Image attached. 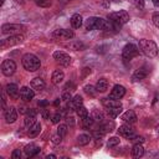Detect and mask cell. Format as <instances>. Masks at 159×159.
Segmentation results:
<instances>
[{"label": "cell", "mask_w": 159, "mask_h": 159, "mask_svg": "<svg viewBox=\"0 0 159 159\" xmlns=\"http://www.w3.org/2000/svg\"><path fill=\"white\" fill-rule=\"evenodd\" d=\"M11 158L12 159H21V150L20 149H15L11 154Z\"/></svg>", "instance_id": "f6af8a7d"}, {"label": "cell", "mask_w": 159, "mask_h": 159, "mask_svg": "<svg viewBox=\"0 0 159 159\" xmlns=\"http://www.w3.org/2000/svg\"><path fill=\"white\" fill-rule=\"evenodd\" d=\"M21 63H22V66H24V68L26 70V71H29V72H35V71H37L39 68H40V66H41V62H40V60H39V57L36 56V55H34V53H25L24 56H22V58H21Z\"/></svg>", "instance_id": "7a4b0ae2"}, {"label": "cell", "mask_w": 159, "mask_h": 159, "mask_svg": "<svg viewBox=\"0 0 159 159\" xmlns=\"http://www.w3.org/2000/svg\"><path fill=\"white\" fill-rule=\"evenodd\" d=\"M34 97H35V91H34L32 88L26 87V86H24V87L20 88V98H21L22 101L29 102V101H31Z\"/></svg>", "instance_id": "2e32d148"}, {"label": "cell", "mask_w": 159, "mask_h": 159, "mask_svg": "<svg viewBox=\"0 0 159 159\" xmlns=\"http://www.w3.org/2000/svg\"><path fill=\"white\" fill-rule=\"evenodd\" d=\"M119 142H120V139L118 137H111L108 139V142H107V147L108 148H114V147H117L119 144Z\"/></svg>", "instance_id": "e575fe53"}, {"label": "cell", "mask_w": 159, "mask_h": 159, "mask_svg": "<svg viewBox=\"0 0 159 159\" xmlns=\"http://www.w3.org/2000/svg\"><path fill=\"white\" fill-rule=\"evenodd\" d=\"M14 1H16V2H17V4H20V5H24V2H25L24 0H14Z\"/></svg>", "instance_id": "6f0895ef"}, {"label": "cell", "mask_w": 159, "mask_h": 159, "mask_svg": "<svg viewBox=\"0 0 159 159\" xmlns=\"http://www.w3.org/2000/svg\"><path fill=\"white\" fill-rule=\"evenodd\" d=\"M132 140L134 142V144H142V143L144 142V138H143V137H138V135H137V137H134Z\"/></svg>", "instance_id": "7dc6e473"}, {"label": "cell", "mask_w": 159, "mask_h": 159, "mask_svg": "<svg viewBox=\"0 0 159 159\" xmlns=\"http://www.w3.org/2000/svg\"><path fill=\"white\" fill-rule=\"evenodd\" d=\"M66 122H67V125H71V127L75 125V118L72 116H67L66 117Z\"/></svg>", "instance_id": "bcb514c9"}, {"label": "cell", "mask_w": 159, "mask_h": 159, "mask_svg": "<svg viewBox=\"0 0 159 159\" xmlns=\"http://www.w3.org/2000/svg\"><path fill=\"white\" fill-rule=\"evenodd\" d=\"M83 89H84V92H86L88 96H91V97H94L96 93H97L96 87H93V86H91V84H86V86L83 87Z\"/></svg>", "instance_id": "836d02e7"}, {"label": "cell", "mask_w": 159, "mask_h": 159, "mask_svg": "<svg viewBox=\"0 0 159 159\" xmlns=\"http://www.w3.org/2000/svg\"><path fill=\"white\" fill-rule=\"evenodd\" d=\"M24 40H25V37H24L22 34L10 35L9 37H6V39H4V40L0 41V47H1L2 50H5V48H9V47H11V46H16V45L21 43Z\"/></svg>", "instance_id": "3957f363"}, {"label": "cell", "mask_w": 159, "mask_h": 159, "mask_svg": "<svg viewBox=\"0 0 159 159\" xmlns=\"http://www.w3.org/2000/svg\"><path fill=\"white\" fill-rule=\"evenodd\" d=\"M150 73V67L148 65H143L142 67H139L138 70L134 71V73L132 75V81L133 82H139L144 78H147V76Z\"/></svg>", "instance_id": "9c48e42d"}, {"label": "cell", "mask_w": 159, "mask_h": 159, "mask_svg": "<svg viewBox=\"0 0 159 159\" xmlns=\"http://www.w3.org/2000/svg\"><path fill=\"white\" fill-rule=\"evenodd\" d=\"M4 4V0H0V5H2Z\"/></svg>", "instance_id": "91938a15"}, {"label": "cell", "mask_w": 159, "mask_h": 159, "mask_svg": "<svg viewBox=\"0 0 159 159\" xmlns=\"http://www.w3.org/2000/svg\"><path fill=\"white\" fill-rule=\"evenodd\" d=\"M37 6H40V7H50L51 5H52V2H51V0H32Z\"/></svg>", "instance_id": "8d00e7d4"}, {"label": "cell", "mask_w": 159, "mask_h": 159, "mask_svg": "<svg viewBox=\"0 0 159 159\" xmlns=\"http://www.w3.org/2000/svg\"><path fill=\"white\" fill-rule=\"evenodd\" d=\"M61 140H62V137H61L58 133H56V134H53V135L51 137V142H52L53 144H58V143H61Z\"/></svg>", "instance_id": "b9f144b4"}, {"label": "cell", "mask_w": 159, "mask_h": 159, "mask_svg": "<svg viewBox=\"0 0 159 159\" xmlns=\"http://www.w3.org/2000/svg\"><path fill=\"white\" fill-rule=\"evenodd\" d=\"M63 78H65V73H63L61 70H55V71L52 72V76H51V81H52V83H55V84H60V83L63 81Z\"/></svg>", "instance_id": "603a6c76"}, {"label": "cell", "mask_w": 159, "mask_h": 159, "mask_svg": "<svg viewBox=\"0 0 159 159\" xmlns=\"http://www.w3.org/2000/svg\"><path fill=\"white\" fill-rule=\"evenodd\" d=\"M104 25H106V20L102 19V17H97V16H92V17H88L86 20V30H103L104 29Z\"/></svg>", "instance_id": "5b68a950"}, {"label": "cell", "mask_w": 159, "mask_h": 159, "mask_svg": "<svg viewBox=\"0 0 159 159\" xmlns=\"http://www.w3.org/2000/svg\"><path fill=\"white\" fill-rule=\"evenodd\" d=\"M106 111H107V113H108V116H109V117H112V118H116V117H118V116L120 114V112H122V107L106 108Z\"/></svg>", "instance_id": "f546056e"}, {"label": "cell", "mask_w": 159, "mask_h": 159, "mask_svg": "<svg viewBox=\"0 0 159 159\" xmlns=\"http://www.w3.org/2000/svg\"><path fill=\"white\" fill-rule=\"evenodd\" d=\"M152 1H153V4H154L155 7H159V0H152Z\"/></svg>", "instance_id": "db71d44e"}, {"label": "cell", "mask_w": 159, "mask_h": 159, "mask_svg": "<svg viewBox=\"0 0 159 159\" xmlns=\"http://www.w3.org/2000/svg\"><path fill=\"white\" fill-rule=\"evenodd\" d=\"M24 123H25V127L30 128V127H32L36 123V117H34V116H26L25 119H24Z\"/></svg>", "instance_id": "d6a6232c"}, {"label": "cell", "mask_w": 159, "mask_h": 159, "mask_svg": "<svg viewBox=\"0 0 159 159\" xmlns=\"http://www.w3.org/2000/svg\"><path fill=\"white\" fill-rule=\"evenodd\" d=\"M47 104H48V101H40L39 102V106L40 107H46Z\"/></svg>", "instance_id": "816d5d0a"}, {"label": "cell", "mask_w": 159, "mask_h": 159, "mask_svg": "<svg viewBox=\"0 0 159 159\" xmlns=\"http://www.w3.org/2000/svg\"><path fill=\"white\" fill-rule=\"evenodd\" d=\"M4 118L6 123H14L17 119V111L15 107H7L4 111Z\"/></svg>", "instance_id": "5bb4252c"}, {"label": "cell", "mask_w": 159, "mask_h": 159, "mask_svg": "<svg viewBox=\"0 0 159 159\" xmlns=\"http://www.w3.org/2000/svg\"><path fill=\"white\" fill-rule=\"evenodd\" d=\"M46 158H47V159H50V158H51V159H55L56 155H55V154H48V155H46Z\"/></svg>", "instance_id": "11a10c76"}, {"label": "cell", "mask_w": 159, "mask_h": 159, "mask_svg": "<svg viewBox=\"0 0 159 159\" xmlns=\"http://www.w3.org/2000/svg\"><path fill=\"white\" fill-rule=\"evenodd\" d=\"M134 6H135L137 9H139V10L144 9V6H145V0H134Z\"/></svg>", "instance_id": "7bdbcfd3"}, {"label": "cell", "mask_w": 159, "mask_h": 159, "mask_svg": "<svg viewBox=\"0 0 159 159\" xmlns=\"http://www.w3.org/2000/svg\"><path fill=\"white\" fill-rule=\"evenodd\" d=\"M152 21H153L154 26L159 29V12H158V11L153 12V15H152Z\"/></svg>", "instance_id": "f35d334b"}, {"label": "cell", "mask_w": 159, "mask_h": 159, "mask_svg": "<svg viewBox=\"0 0 159 159\" xmlns=\"http://www.w3.org/2000/svg\"><path fill=\"white\" fill-rule=\"evenodd\" d=\"M6 106V91H2V108H5Z\"/></svg>", "instance_id": "f907efd6"}, {"label": "cell", "mask_w": 159, "mask_h": 159, "mask_svg": "<svg viewBox=\"0 0 159 159\" xmlns=\"http://www.w3.org/2000/svg\"><path fill=\"white\" fill-rule=\"evenodd\" d=\"M92 72V70L91 68H88V67H84L83 70H82V78H84L87 75H89Z\"/></svg>", "instance_id": "c3c4849f"}, {"label": "cell", "mask_w": 159, "mask_h": 159, "mask_svg": "<svg viewBox=\"0 0 159 159\" xmlns=\"http://www.w3.org/2000/svg\"><path fill=\"white\" fill-rule=\"evenodd\" d=\"M83 104V99H82V97L80 96V94H77V96H75V97H72L68 102H67V106H66V109L68 111V112H72V111H77L81 106Z\"/></svg>", "instance_id": "4fadbf2b"}, {"label": "cell", "mask_w": 159, "mask_h": 159, "mask_svg": "<svg viewBox=\"0 0 159 159\" xmlns=\"http://www.w3.org/2000/svg\"><path fill=\"white\" fill-rule=\"evenodd\" d=\"M30 86H31V88H32L35 92H42V91L45 89L46 83H45V81H43L42 78L36 77V78H34V80L31 81Z\"/></svg>", "instance_id": "d6986e66"}, {"label": "cell", "mask_w": 159, "mask_h": 159, "mask_svg": "<svg viewBox=\"0 0 159 159\" xmlns=\"http://www.w3.org/2000/svg\"><path fill=\"white\" fill-rule=\"evenodd\" d=\"M58 104H60V98H57V99L53 102V106H55V107H57Z\"/></svg>", "instance_id": "9f6ffc18"}, {"label": "cell", "mask_w": 159, "mask_h": 159, "mask_svg": "<svg viewBox=\"0 0 159 159\" xmlns=\"http://www.w3.org/2000/svg\"><path fill=\"white\" fill-rule=\"evenodd\" d=\"M139 51L145 55L149 58H153L155 56H158V46L154 41L152 40H147V39H142L139 40V45H138Z\"/></svg>", "instance_id": "6da1fadb"}, {"label": "cell", "mask_w": 159, "mask_h": 159, "mask_svg": "<svg viewBox=\"0 0 159 159\" xmlns=\"http://www.w3.org/2000/svg\"><path fill=\"white\" fill-rule=\"evenodd\" d=\"M102 133H108V132H112L113 128H114V123L113 122H109V120H106V122H101V124L97 127Z\"/></svg>", "instance_id": "cb8c5ba5"}, {"label": "cell", "mask_w": 159, "mask_h": 159, "mask_svg": "<svg viewBox=\"0 0 159 159\" xmlns=\"http://www.w3.org/2000/svg\"><path fill=\"white\" fill-rule=\"evenodd\" d=\"M122 120H124L125 123H129V124H133V123H135L137 122V114L134 113V111H127V112H124L123 114H122Z\"/></svg>", "instance_id": "ffe728a7"}, {"label": "cell", "mask_w": 159, "mask_h": 159, "mask_svg": "<svg viewBox=\"0 0 159 159\" xmlns=\"http://www.w3.org/2000/svg\"><path fill=\"white\" fill-rule=\"evenodd\" d=\"M5 91L9 94V97H11L14 99H17L20 97V89L16 83H7L5 87Z\"/></svg>", "instance_id": "e0dca14e"}, {"label": "cell", "mask_w": 159, "mask_h": 159, "mask_svg": "<svg viewBox=\"0 0 159 159\" xmlns=\"http://www.w3.org/2000/svg\"><path fill=\"white\" fill-rule=\"evenodd\" d=\"M67 125L66 124H60L58 127H57V133L63 138V137H66V134H67Z\"/></svg>", "instance_id": "74e56055"}, {"label": "cell", "mask_w": 159, "mask_h": 159, "mask_svg": "<svg viewBox=\"0 0 159 159\" xmlns=\"http://www.w3.org/2000/svg\"><path fill=\"white\" fill-rule=\"evenodd\" d=\"M63 89H65V91H68V92H73V91L76 89V86H75L73 82H67V83L65 84Z\"/></svg>", "instance_id": "60d3db41"}, {"label": "cell", "mask_w": 159, "mask_h": 159, "mask_svg": "<svg viewBox=\"0 0 159 159\" xmlns=\"http://www.w3.org/2000/svg\"><path fill=\"white\" fill-rule=\"evenodd\" d=\"M144 155V148L142 144H134L132 148V157L134 158H140Z\"/></svg>", "instance_id": "484cf974"}, {"label": "cell", "mask_w": 159, "mask_h": 159, "mask_svg": "<svg viewBox=\"0 0 159 159\" xmlns=\"http://www.w3.org/2000/svg\"><path fill=\"white\" fill-rule=\"evenodd\" d=\"M25 31V26L20 24H4L1 26V34L4 35H17Z\"/></svg>", "instance_id": "8992f818"}, {"label": "cell", "mask_w": 159, "mask_h": 159, "mask_svg": "<svg viewBox=\"0 0 159 159\" xmlns=\"http://www.w3.org/2000/svg\"><path fill=\"white\" fill-rule=\"evenodd\" d=\"M108 20H112L119 25H124L129 21V14L125 10H119L116 12H111L108 15Z\"/></svg>", "instance_id": "52a82bcc"}, {"label": "cell", "mask_w": 159, "mask_h": 159, "mask_svg": "<svg viewBox=\"0 0 159 159\" xmlns=\"http://www.w3.org/2000/svg\"><path fill=\"white\" fill-rule=\"evenodd\" d=\"M82 120H83V123H82L83 128H86V129H91L93 127V124H94V119L92 118V116H88V117H86Z\"/></svg>", "instance_id": "1f68e13d"}, {"label": "cell", "mask_w": 159, "mask_h": 159, "mask_svg": "<svg viewBox=\"0 0 159 159\" xmlns=\"http://www.w3.org/2000/svg\"><path fill=\"white\" fill-rule=\"evenodd\" d=\"M60 2H68V1H73V0H58Z\"/></svg>", "instance_id": "680465c9"}, {"label": "cell", "mask_w": 159, "mask_h": 159, "mask_svg": "<svg viewBox=\"0 0 159 159\" xmlns=\"http://www.w3.org/2000/svg\"><path fill=\"white\" fill-rule=\"evenodd\" d=\"M118 133H119L120 135H123L124 138L130 139V140H132L134 137H137L135 130L133 129V127L129 125V123H128V124H122V125H119V128H118Z\"/></svg>", "instance_id": "7c38bea8"}, {"label": "cell", "mask_w": 159, "mask_h": 159, "mask_svg": "<svg viewBox=\"0 0 159 159\" xmlns=\"http://www.w3.org/2000/svg\"><path fill=\"white\" fill-rule=\"evenodd\" d=\"M71 25L73 29H80L82 26V16L80 14H73L71 16Z\"/></svg>", "instance_id": "4316f807"}, {"label": "cell", "mask_w": 159, "mask_h": 159, "mask_svg": "<svg viewBox=\"0 0 159 159\" xmlns=\"http://www.w3.org/2000/svg\"><path fill=\"white\" fill-rule=\"evenodd\" d=\"M102 104L104 108H113V107H122L120 102L118 99H113V98H103L102 99Z\"/></svg>", "instance_id": "7402d4cb"}, {"label": "cell", "mask_w": 159, "mask_h": 159, "mask_svg": "<svg viewBox=\"0 0 159 159\" xmlns=\"http://www.w3.org/2000/svg\"><path fill=\"white\" fill-rule=\"evenodd\" d=\"M52 57H53V60H55L57 63H60V65L63 66V67H68V66L71 65V62H72L71 56H70L68 53L63 52V51H55L53 55H52Z\"/></svg>", "instance_id": "ba28073f"}, {"label": "cell", "mask_w": 159, "mask_h": 159, "mask_svg": "<svg viewBox=\"0 0 159 159\" xmlns=\"http://www.w3.org/2000/svg\"><path fill=\"white\" fill-rule=\"evenodd\" d=\"M139 55V48L134 43H127L122 50V58L124 62L130 61L132 58L137 57Z\"/></svg>", "instance_id": "277c9868"}, {"label": "cell", "mask_w": 159, "mask_h": 159, "mask_svg": "<svg viewBox=\"0 0 159 159\" xmlns=\"http://www.w3.org/2000/svg\"><path fill=\"white\" fill-rule=\"evenodd\" d=\"M61 98H62L63 101L68 102V101L72 98V96H71V92H68V91H65V89H63V92H62V94H61Z\"/></svg>", "instance_id": "ee69618b"}, {"label": "cell", "mask_w": 159, "mask_h": 159, "mask_svg": "<svg viewBox=\"0 0 159 159\" xmlns=\"http://www.w3.org/2000/svg\"><path fill=\"white\" fill-rule=\"evenodd\" d=\"M19 111H20V113H22V114H26V112H27V108H25V107H21Z\"/></svg>", "instance_id": "f5cc1de1"}, {"label": "cell", "mask_w": 159, "mask_h": 159, "mask_svg": "<svg viewBox=\"0 0 159 159\" xmlns=\"http://www.w3.org/2000/svg\"><path fill=\"white\" fill-rule=\"evenodd\" d=\"M63 46L67 47V48L75 50V51H82V50L86 48V45H84L83 42H81V41H71V42H68V43H65Z\"/></svg>", "instance_id": "44dd1931"}, {"label": "cell", "mask_w": 159, "mask_h": 159, "mask_svg": "<svg viewBox=\"0 0 159 159\" xmlns=\"http://www.w3.org/2000/svg\"><path fill=\"white\" fill-rule=\"evenodd\" d=\"M61 118H62V114H61L60 112H58V113H55V114L51 117V122H52L53 124H57V123H60Z\"/></svg>", "instance_id": "ab89813d"}, {"label": "cell", "mask_w": 159, "mask_h": 159, "mask_svg": "<svg viewBox=\"0 0 159 159\" xmlns=\"http://www.w3.org/2000/svg\"><path fill=\"white\" fill-rule=\"evenodd\" d=\"M24 153H25V155H26L27 158H32V157H35V155H37V154L40 153V148H39L36 144L30 143V144L25 145Z\"/></svg>", "instance_id": "ac0fdd59"}, {"label": "cell", "mask_w": 159, "mask_h": 159, "mask_svg": "<svg viewBox=\"0 0 159 159\" xmlns=\"http://www.w3.org/2000/svg\"><path fill=\"white\" fill-rule=\"evenodd\" d=\"M40 132H41V124L36 122L32 127H30V128H29L27 135H29L30 138H35V137H37V135L40 134Z\"/></svg>", "instance_id": "d4e9b609"}, {"label": "cell", "mask_w": 159, "mask_h": 159, "mask_svg": "<svg viewBox=\"0 0 159 159\" xmlns=\"http://www.w3.org/2000/svg\"><path fill=\"white\" fill-rule=\"evenodd\" d=\"M92 118L94 119V122H103V119H104V116H103V113L101 112V111H98V109H94L93 112H92Z\"/></svg>", "instance_id": "4dcf8cb0"}, {"label": "cell", "mask_w": 159, "mask_h": 159, "mask_svg": "<svg viewBox=\"0 0 159 159\" xmlns=\"http://www.w3.org/2000/svg\"><path fill=\"white\" fill-rule=\"evenodd\" d=\"M157 130H158V132H159V124H158V125H157Z\"/></svg>", "instance_id": "94428289"}, {"label": "cell", "mask_w": 159, "mask_h": 159, "mask_svg": "<svg viewBox=\"0 0 159 159\" xmlns=\"http://www.w3.org/2000/svg\"><path fill=\"white\" fill-rule=\"evenodd\" d=\"M124 94H125V88L120 84H116V86H113V88L109 93V98L120 99L122 97H124Z\"/></svg>", "instance_id": "9a60e30c"}, {"label": "cell", "mask_w": 159, "mask_h": 159, "mask_svg": "<svg viewBox=\"0 0 159 159\" xmlns=\"http://www.w3.org/2000/svg\"><path fill=\"white\" fill-rule=\"evenodd\" d=\"M96 89H97V92H101V93L106 92V91L108 89V81H107L106 78L98 80V82H97V84H96Z\"/></svg>", "instance_id": "83f0119b"}, {"label": "cell", "mask_w": 159, "mask_h": 159, "mask_svg": "<svg viewBox=\"0 0 159 159\" xmlns=\"http://www.w3.org/2000/svg\"><path fill=\"white\" fill-rule=\"evenodd\" d=\"M76 112H77V116H78L81 119H84L86 117H88V111H87V108L83 107V106H81Z\"/></svg>", "instance_id": "d590c367"}, {"label": "cell", "mask_w": 159, "mask_h": 159, "mask_svg": "<svg viewBox=\"0 0 159 159\" xmlns=\"http://www.w3.org/2000/svg\"><path fill=\"white\" fill-rule=\"evenodd\" d=\"M73 36H75L73 31L72 30H68V29H58V30H55L51 34V37H53V39H61V40H70Z\"/></svg>", "instance_id": "8fae6325"}, {"label": "cell", "mask_w": 159, "mask_h": 159, "mask_svg": "<svg viewBox=\"0 0 159 159\" xmlns=\"http://www.w3.org/2000/svg\"><path fill=\"white\" fill-rule=\"evenodd\" d=\"M41 116H42V118H45V119L50 118V111H48V109H43V111L41 112Z\"/></svg>", "instance_id": "681fc988"}, {"label": "cell", "mask_w": 159, "mask_h": 159, "mask_svg": "<svg viewBox=\"0 0 159 159\" xmlns=\"http://www.w3.org/2000/svg\"><path fill=\"white\" fill-rule=\"evenodd\" d=\"M16 71V63L12 60H4L1 63V72L4 76H12Z\"/></svg>", "instance_id": "30bf717a"}, {"label": "cell", "mask_w": 159, "mask_h": 159, "mask_svg": "<svg viewBox=\"0 0 159 159\" xmlns=\"http://www.w3.org/2000/svg\"><path fill=\"white\" fill-rule=\"evenodd\" d=\"M89 142H91V137H89L88 134H80V135L77 137V139H76V143H77L78 145H81V147L87 145Z\"/></svg>", "instance_id": "f1b7e54d"}]
</instances>
